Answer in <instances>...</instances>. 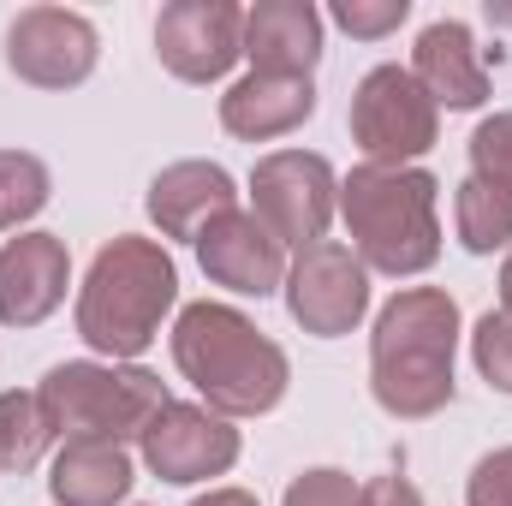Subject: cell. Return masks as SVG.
<instances>
[{
    "mask_svg": "<svg viewBox=\"0 0 512 506\" xmlns=\"http://www.w3.org/2000/svg\"><path fill=\"white\" fill-rule=\"evenodd\" d=\"M501 310L512 316V256L501 262Z\"/></svg>",
    "mask_w": 512,
    "mask_h": 506,
    "instance_id": "f1b7e54d",
    "label": "cell"
},
{
    "mask_svg": "<svg viewBox=\"0 0 512 506\" xmlns=\"http://www.w3.org/2000/svg\"><path fill=\"white\" fill-rule=\"evenodd\" d=\"M54 441L60 435H54V423H48L36 393H18V387L0 393V471H18V477L36 471Z\"/></svg>",
    "mask_w": 512,
    "mask_h": 506,
    "instance_id": "d6986e66",
    "label": "cell"
},
{
    "mask_svg": "<svg viewBox=\"0 0 512 506\" xmlns=\"http://www.w3.org/2000/svg\"><path fill=\"white\" fill-rule=\"evenodd\" d=\"M316 114V84L310 78H268V72H245L227 96H221V126L245 143H268V137H292Z\"/></svg>",
    "mask_w": 512,
    "mask_h": 506,
    "instance_id": "e0dca14e",
    "label": "cell"
},
{
    "mask_svg": "<svg viewBox=\"0 0 512 506\" xmlns=\"http://www.w3.org/2000/svg\"><path fill=\"white\" fill-rule=\"evenodd\" d=\"M280 292H286L292 322L316 340H340L370 316V268L340 239H322V245L292 256Z\"/></svg>",
    "mask_w": 512,
    "mask_h": 506,
    "instance_id": "ba28073f",
    "label": "cell"
},
{
    "mask_svg": "<svg viewBox=\"0 0 512 506\" xmlns=\"http://www.w3.org/2000/svg\"><path fill=\"white\" fill-rule=\"evenodd\" d=\"M48 161L30 149H0V233H18L24 221H36L48 209Z\"/></svg>",
    "mask_w": 512,
    "mask_h": 506,
    "instance_id": "44dd1931",
    "label": "cell"
},
{
    "mask_svg": "<svg viewBox=\"0 0 512 506\" xmlns=\"http://www.w3.org/2000/svg\"><path fill=\"white\" fill-rule=\"evenodd\" d=\"M72 286V251L60 233H18L0 245V322L36 328L66 304Z\"/></svg>",
    "mask_w": 512,
    "mask_h": 506,
    "instance_id": "4fadbf2b",
    "label": "cell"
},
{
    "mask_svg": "<svg viewBox=\"0 0 512 506\" xmlns=\"http://www.w3.org/2000/svg\"><path fill=\"white\" fill-rule=\"evenodd\" d=\"M191 506H262L251 489H209V495H197Z\"/></svg>",
    "mask_w": 512,
    "mask_h": 506,
    "instance_id": "83f0119b",
    "label": "cell"
},
{
    "mask_svg": "<svg viewBox=\"0 0 512 506\" xmlns=\"http://www.w3.org/2000/svg\"><path fill=\"white\" fill-rule=\"evenodd\" d=\"M328 18L346 36H358V42H382V36H393L411 18V0H334Z\"/></svg>",
    "mask_w": 512,
    "mask_h": 506,
    "instance_id": "cb8c5ba5",
    "label": "cell"
},
{
    "mask_svg": "<svg viewBox=\"0 0 512 506\" xmlns=\"http://www.w3.org/2000/svg\"><path fill=\"white\" fill-rule=\"evenodd\" d=\"M102 36L72 6H24L6 24V66L30 90H72L96 72Z\"/></svg>",
    "mask_w": 512,
    "mask_h": 506,
    "instance_id": "9c48e42d",
    "label": "cell"
},
{
    "mask_svg": "<svg viewBox=\"0 0 512 506\" xmlns=\"http://www.w3.org/2000/svg\"><path fill=\"white\" fill-rule=\"evenodd\" d=\"M280 506H364V483H352L334 465H316V471L286 483V501Z\"/></svg>",
    "mask_w": 512,
    "mask_h": 506,
    "instance_id": "d4e9b609",
    "label": "cell"
},
{
    "mask_svg": "<svg viewBox=\"0 0 512 506\" xmlns=\"http://www.w3.org/2000/svg\"><path fill=\"white\" fill-rule=\"evenodd\" d=\"M155 54L179 84H215L245 60L239 0H167L155 18Z\"/></svg>",
    "mask_w": 512,
    "mask_h": 506,
    "instance_id": "8fae6325",
    "label": "cell"
},
{
    "mask_svg": "<svg viewBox=\"0 0 512 506\" xmlns=\"http://www.w3.org/2000/svg\"><path fill=\"white\" fill-rule=\"evenodd\" d=\"M197 262H203V274H209L215 286H227V292H239V298H268V292H280V286H286V268H292L286 245L256 221L251 209L215 215V221L197 233Z\"/></svg>",
    "mask_w": 512,
    "mask_h": 506,
    "instance_id": "7c38bea8",
    "label": "cell"
},
{
    "mask_svg": "<svg viewBox=\"0 0 512 506\" xmlns=\"http://www.w3.org/2000/svg\"><path fill=\"white\" fill-rule=\"evenodd\" d=\"M239 429L221 417V411H209V405H185V399H167L155 417H149V429L137 435V453H143V465L161 477V483H209V477H227L233 465H239Z\"/></svg>",
    "mask_w": 512,
    "mask_h": 506,
    "instance_id": "30bf717a",
    "label": "cell"
},
{
    "mask_svg": "<svg viewBox=\"0 0 512 506\" xmlns=\"http://www.w3.org/2000/svg\"><path fill=\"white\" fill-rule=\"evenodd\" d=\"M471 358H477V376L489 381L495 393H512V316L507 310L477 316V328H471Z\"/></svg>",
    "mask_w": 512,
    "mask_h": 506,
    "instance_id": "603a6c76",
    "label": "cell"
},
{
    "mask_svg": "<svg viewBox=\"0 0 512 506\" xmlns=\"http://www.w3.org/2000/svg\"><path fill=\"white\" fill-rule=\"evenodd\" d=\"M435 173L429 167H352L340 179V215L364 268L411 280L429 274L441 256V215H435Z\"/></svg>",
    "mask_w": 512,
    "mask_h": 506,
    "instance_id": "277c9868",
    "label": "cell"
},
{
    "mask_svg": "<svg viewBox=\"0 0 512 506\" xmlns=\"http://www.w3.org/2000/svg\"><path fill=\"white\" fill-rule=\"evenodd\" d=\"M173 364L179 376L203 393L209 411H221L227 423L262 417L286 399L292 364L286 352L256 328L239 304H185L173 322Z\"/></svg>",
    "mask_w": 512,
    "mask_h": 506,
    "instance_id": "7a4b0ae2",
    "label": "cell"
},
{
    "mask_svg": "<svg viewBox=\"0 0 512 506\" xmlns=\"http://www.w3.org/2000/svg\"><path fill=\"white\" fill-rule=\"evenodd\" d=\"M453 227H459V245L471 256H495L512 245V197L489 191L483 179H465L453 191Z\"/></svg>",
    "mask_w": 512,
    "mask_h": 506,
    "instance_id": "ffe728a7",
    "label": "cell"
},
{
    "mask_svg": "<svg viewBox=\"0 0 512 506\" xmlns=\"http://www.w3.org/2000/svg\"><path fill=\"white\" fill-rule=\"evenodd\" d=\"M143 209L161 227V239H191L197 245V233L215 215L239 209V185H233V173L221 161H173V167H161L149 179Z\"/></svg>",
    "mask_w": 512,
    "mask_h": 506,
    "instance_id": "9a60e30c",
    "label": "cell"
},
{
    "mask_svg": "<svg viewBox=\"0 0 512 506\" xmlns=\"http://www.w3.org/2000/svg\"><path fill=\"white\" fill-rule=\"evenodd\" d=\"M179 304V268L161 239H108L78 286V340L102 364H131L161 340V322Z\"/></svg>",
    "mask_w": 512,
    "mask_h": 506,
    "instance_id": "3957f363",
    "label": "cell"
},
{
    "mask_svg": "<svg viewBox=\"0 0 512 506\" xmlns=\"http://www.w3.org/2000/svg\"><path fill=\"white\" fill-rule=\"evenodd\" d=\"M364 506H423V495H417L411 477L387 471V477H370V483H364Z\"/></svg>",
    "mask_w": 512,
    "mask_h": 506,
    "instance_id": "4316f807",
    "label": "cell"
},
{
    "mask_svg": "<svg viewBox=\"0 0 512 506\" xmlns=\"http://www.w3.org/2000/svg\"><path fill=\"white\" fill-rule=\"evenodd\" d=\"M459 304L447 286H405L393 292L370 334V393L387 417H435L453 405L459 376Z\"/></svg>",
    "mask_w": 512,
    "mask_h": 506,
    "instance_id": "6da1fadb",
    "label": "cell"
},
{
    "mask_svg": "<svg viewBox=\"0 0 512 506\" xmlns=\"http://www.w3.org/2000/svg\"><path fill=\"white\" fill-rule=\"evenodd\" d=\"M245 60L268 78H310L322 60V12L310 0H256L245 12Z\"/></svg>",
    "mask_w": 512,
    "mask_h": 506,
    "instance_id": "2e32d148",
    "label": "cell"
},
{
    "mask_svg": "<svg viewBox=\"0 0 512 506\" xmlns=\"http://www.w3.org/2000/svg\"><path fill=\"white\" fill-rule=\"evenodd\" d=\"M411 78L423 84V96L447 114H471L489 102V66L477 54V36L471 24L459 18H435L417 30V48H411Z\"/></svg>",
    "mask_w": 512,
    "mask_h": 506,
    "instance_id": "5bb4252c",
    "label": "cell"
},
{
    "mask_svg": "<svg viewBox=\"0 0 512 506\" xmlns=\"http://www.w3.org/2000/svg\"><path fill=\"white\" fill-rule=\"evenodd\" d=\"M465 506H512V447H495L477 459L465 483Z\"/></svg>",
    "mask_w": 512,
    "mask_h": 506,
    "instance_id": "484cf974",
    "label": "cell"
},
{
    "mask_svg": "<svg viewBox=\"0 0 512 506\" xmlns=\"http://www.w3.org/2000/svg\"><path fill=\"white\" fill-rule=\"evenodd\" d=\"M471 179L512 197V114H489L471 131Z\"/></svg>",
    "mask_w": 512,
    "mask_h": 506,
    "instance_id": "7402d4cb",
    "label": "cell"
},
{
    "mask_svg": "<svg viewBox=\"0 0 512 506\" xmlns=\"http://www.w3.org/2000/svg\"><path fill=\"white\" fill-rule=\"evenodd\" d=\"M352 143L370 167H417L441 143V108L423 96L411 66H370L352 90Z\"/></svg>",
    "mask_w": 512,
    "mask_h": 506,
    "instance_id": "8992f818",
    "label": "cell"
},
{
    "mask_svg": "<svg viewBox=\"0 0 512 506\" xmlns=\"http://www.w3.org/2000/svg\"><path fill=\"white\" fill-rule=\"evenodd\" d=\"M36 399L60 441H137L173 393L143 364L78 358V364H54L36 387Z\"/></svg>",
    "mask_w": 512,
    "mask_h": 506,
    "instance_id": "5b68a950",
    "label": "cell"
},
{
    "mask_svg": "<svg viewBox=\"0 0 512 506\" xmlns=\"http://www.w3.org/2000/svg\"><path fill=\"white\" fill-rule=\"evenodd\" d=\"M137 483L126 441H66L48 465V495L60 506H120Z\"/></svg>",
    "mask_w": 512,
    "mask_h": 506,
    "instance_id": "ac0fdd59",
    "label": "cell"
},
{
    "mask_svg": "<svg viewBox=\"0 0 512 506\" xmlns=\"http://www.w3.org/2000/svg\"><path fill=\"white\" fill-rule=\"evenodd\" d=\"M340 209V179L310 149H274L251 167V215L286 245L310 251L328 239V221Z\"/></svg>",
    "mask_w": 512,
    "mask_h": 506,
    "instance_id": "52a82bcc",
    "label": "cell"
}]
</instances>
